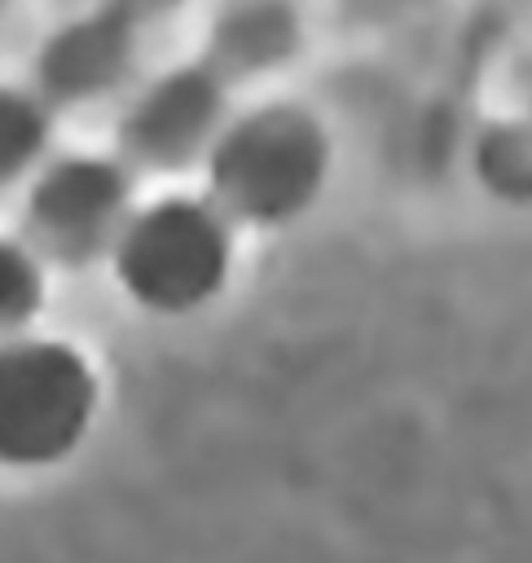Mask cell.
<instances>
[{"label":"cell","mask_w":532,"mask_h":563,"mask_svg":"<svg viewBox=\"0 0 532 563\" xmlns=\"http://www.w3.org/2000/svg\"><path fill=\"white\" fill-rule=\"evenodd\" d=\"M308 18L295 0H237L220 13L207 44L149 79L114 123V154L141 172L198 167L229 123L233 92L303 44Z\"/></svg>","instance_id":"6da1fadb"},{"label":"cell","mask_w":532,"mask_h":563,"mask_svg":"<svg viewBox=\"0 0 532 563\" xmlns=\"http://www.w3.org/2000/svg\"><path fill=\"white\" fill-rule=\"evenodd\" d=\"M198 167L202 194L237 229H286L325 194L334 136L308 101L273 97L229 114Z\"/></svg>","instance_id":"7a4b0ae2"},{"label":"cell","mask_w":532,"mask_h":563,"mask_svg":"<svg viewBox=\"0 0 532 563\" xmlns=\"http://www.w3.org/2000/svg\"><path fill=\"white\" fill-rule=\"evenodd\" d=\"M106 264L136 308L189 317L229 286L237 224L207 194H163L132 207Z\"/></svg>","instance_id":"3957f363"},{"label":"cell","mask_w":532,"mask_h":563,"mask_svg":"<svg viewBox=\"0 0 532 563\" xmlns=\"http://www.w3.org/2000/svg\"><path fill=\"white\" fill-rule=\"evenodd\" d=\"M92 361L48 334L0 339V466H53L70 457L97 413Z\"/></svg>","instance_id":"277c9868"},{"label":"cell","mask_w":532,"mask_h":563,"mask_svg":"<svg viewBox=\"0 0 532 563\" xmlns=\"http://www.w3.org/2000/svg\"><path fill=\"white\" fill-rule=\"evenodd\" d=\"M136 172L110 154H53L22 189V242L53 268H88L110 260L132 216Z\"/></svg>","instance_id":"5b68a950"},{"label":"cell","mask_w":532,"mask_h":563,"mask_svg":"<svg viewBox=\"0 0 532 563\" xmlns=\"http://www.w3.org/2000/svg\"><path fill=\"white\" fill-rule=\"evenodd\" d=\"M154 26L132 0H97L44 35L31 57V88L62 114L101 101L128 84L136 70L145 31Z\"/></svg>","instance_id":"8992f818"},{"label":"cell","mask_w":532,"mask_h":563,"mask_svg":"<svg viewBox=\"0 0 532 563\" xmlns=\"http://www.w3.org/2000/svg\"><path fill=\"white\" fill-rule=\"evenodd\" d=\"M57 119L31 84H0V189L31 180L53 158Z\"/></svg>","instance_id":"52a82bcc"},{"label":"cell","mask_w":532,"mask_h":563,"mask_svg":"<svg viewBox=\"0 0 532 563\" xmlns=\"http://www.w3.org/2000/svg\"><path fill=\"white\" fill-rule=\"evenodd\" d=\"M48 299V264L22 242L0 238V339L22 334Z\"/></svg>","instance_id":"ba28073f"},{"label":"cell","mask_w":532,"mask_h":563,"mask_svg":"<svg viewBox=\"0 0 532 563\" xmlns=\"http://www.w3.org/2000/svg\"><path fill=\"white\" fill-rule=\"evenodd\" d=\"M132 4H136L141 13H149V18L158 22V18H163V13H171V9L180 4V0H132Z\"/></svg>","instance_id":"9c48e42d"},{"label":"cell","mask_w":532,"mask_h":563,"mask_svg":"<svg viewBox=\"0 0 532 563\" xmlns=\"http://www.w3.org/2000/svg\"><path fill=\"white\" fill-rule=\"evenodd\" d=\"M4 4H9V0H0V9H4Z\"/></svg>","instance_id":"30bf717a"}]
</instances>
